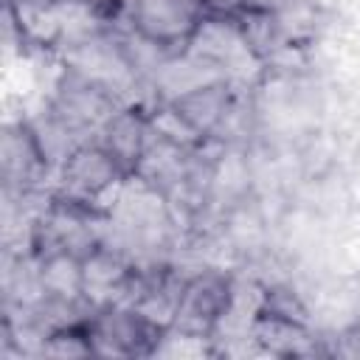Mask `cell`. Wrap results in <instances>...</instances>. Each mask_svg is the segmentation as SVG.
I'll use <instances>...</instances> for the list:
<instances>
[{"label":"cell","mask_w":360,"mask_h":360,"mask_svg":"<svg viewBox=\"0 0 360 360\" xmlns=\"http://www.w3.org/2000/svg\"><path fill=\"white\" fill-rule=\"evenodd\" d=\"M169 104L186 121V127L197 138H202V141H208L211 135H217L222 129L225 118L233 110L228 79H214V82H205L200 87H191V90L169 98Z\"/></svg>","instance_id":"obj_5"},{"label":"cell","mask_w":360,"mask_h":360,"mask_svg":"<svg viewBox=\"0 0 360 360\" xmlns=\"http://www.w3.org/2000/svg\"><path fill=\"white\" fill-rule=\"evenodd\" d=\"M200 8L205 14V20H222V22H236L248 3L245 0H200Z\"/></svg>","instance_id":"obj_6"},{"label":"cell","mask_w":360,"mask_h":360,"mask_svg":"<svg viewBox=\"0 0 360 360\" xmlns=\"http://www.w3.org/2000/svg\"><path fill=\"white\" fill-rule=\"evenodd\" d=\"M233 284L219 270H200L183 281L172 332L180 338H208L233 307Z\"/></svg>","instance_id":"obj_1"},{"label":"cell","mask_w":360,"mask_h":360,"mask_svg":"<svg viewBox=\"0 0 360 360\" xmlns=\"http://www.w3.org/2000/svg\"><path fill=\"white\" fill-rule=\"evenodd\" d=\"M152 138V124H149V112L127 104L118 107L98 129V143L118 160V166L124 169L127 177H132L143 160V152L149 146Z\"/></svg>","instance_id":"obj_4"},{"label":"cell","mask_w":360,"mask_h":360,"mask_svg":"<svg viewBox=\"0 0 360 360\" xmlns=\"http://www.w3.org/2000/svg\"><path fill=\"white\" fill-rule=\"evenodd\" d=\"M127 14L129 31L158 51L188 48L205 20L200 0H138Z\"/></svg>","instance_id":"obj_2"},{"label":"cell","mask_w":360,"mask_h":360,"mask_svg":"<svg viewBox=\"0 0 360 360\" xmlns=\"http://www.w3.org/2000/svg\"><path fill=\"white\" fill-rule=\"evenodd\" d=\"M118 180H127V174L98 141L96 143L84 141L73 146L59 166V194L84 202H96Z\"/></svg>","instance_id":"obj_3"},{"label":"cell","mask_w":360,"mask_h":360,"mask_svg":"<svg viewBox=\"0 0 360 360\" xmlns=\"http://www.w3.org/2000/svg\"><path fill=\"white\" fill-rule=\"evenodd\" d=\"M248 8L245 11H267V14H281L287 6H292V0H245Z\"/></svg>","instance_id":"obj_7"}]
</instances>
